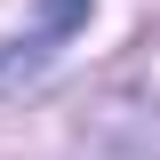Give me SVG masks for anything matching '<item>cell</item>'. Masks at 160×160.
<instances>
[{
	"label": "cell",
	"instance_id": "6da1fadb",
	"mask_svg": "<svg viewBox=\"0 0 160 160\" xmlns=\"http://www.w3.org/2000/svg\"><path fill=\"white\" fill-rule=\"evenodd\" d=\"M48 56H56V32H32V40H0V96L32 88V80L48 72Z\"/></svg>",
	"mask_w": 160,
	"mask_h": 160
},
{
	"label": "cell",
	"instance_id": "7a4b0ae2",
	"mask_svg": "<svg viewBox=\"0 0 160 160\" xmlns=\"http://www.w3.org/2000/svg\"><path fill=\"white\" fill-rule=\"evenodd\" d=\"M72 24H88V0H40V32H72Z\"/></svg>",
	"mask_w": 160,
	"mask_h": 160
}]
</instances>
